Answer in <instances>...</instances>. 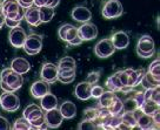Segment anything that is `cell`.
Masks as SVG:
<instances>
[{
	"mask_svg": "<svg viewBox=\"0 0 160 130\" xmlns=\"http://www.w3.org/2000/svg\"><path fill=\"white\" fill-rule=\"evenodd\" d=\"M0 82L7 85L13 91H17L21 88V86L24 83V79L21 74L12 70L10 67V68H5L0 73Z\"/></svg>",
	"mask_w": 160,
	"mask_h": 130,
	"instance_id": "cell-1",
	"label": "cell"
},
{
	"mask_svg": "<svg viewBox=\"0 0 160 130\" xmlns=\"http://www.w3.org/2000/svg\"><path fill=\"white\" fill-rule=\"evenodd\" d=\"M1 7H2V12L6 18L14 19L18 21H21L24 19L25 11L19 5L18 0H4L1 2Z\"/></svg>",
	"mask_w": 160,
	"mask_h": 130,
	"instance_id": "cell-2",
	"label": "cell"
},
{
	"mask_svg": "<svg viewBox=\"0 0 160 130\" xmlns=\"http://www.w3.org/2000/svg\"><path fill=\"white\" fill-rule=\"evenodd\" d=\"M154 53V40L151 38L150 35H142L138 41V45H137V54L139 55L140 58L148 59L151 56H153Z\"/></svg>",
	"mask_w": 160,
	"mask_h": 130,
	"instance_id": "cell-3",
	"label": "cell"
},
{
	"mask_svg": "<svg viewBox=\"0 0 160 130\" xmlns=\"http://www.w3.org/2000/svg\"><path fill=\"white\" fill-rule=\"evenodd\" d=\"M0 107L5 111L14 113L20 108V100L14 93L4 91V94L0 96Z\"/></svg>",
	"mask_w": 160,
	"mask_h": 130,
	"instance_id": "cell-4",
	"label": "cell"
},
{
	"mask_svg": "<svg viewBox=\"0 0 160 130\" xmlns=\"http://www.w3.org/2000/svg\"><path fill=\"white\" fill-rule=\"evenodd\" d=\"M26 54L37 55L42 48V38L39 34H30L26 36L25 44L22 46Z\"/></svg>",
	"mask_w": 160,
	"mask_h": 130,
	"instance_id": "cell-5",
	"label": "cell"
},
{
	"mask_svg": "<svg viewBox=\"0 0 160 130\" xmlns=\"http://www.w3.org/2000/svg\"><path fill=\"white\" fill-rule=\"evenodd\" d=\"M124 12L122 5L119 0H108L102 7V16L105 19H115L121 16Z\"/></svg>",
	"mask_w": 160,
	"mask_h": 130,
	"instance_id": "cell-6",
	"label": "cell"
},
{
	"mask_svg": "<svg viewBox=\"0 0 160 130\" xmlns=\"http://www.w3.org/2000/svg\"><path fill=\"white\" fill-rule=\"evenodd\" d=\"M133 115H134L135 120H137V125L139 127L140 129H158L159 125L157 124L153 120V116L147 115L145 113H142V110L137 109L135 111H133Z\"/></svg>",
	"mask_w": 160,
	"mask_h": 130,
	"instance_id": "cell-7",
	"label": "cell"
},
{
	"mask_svg": "<svg viewBox=\"0 0 160 130\" xmlns=\"http://www.w3.org/2000/svg\"><path fill=\"white\" fill-rule=\"evenodd\" d=\"M115 48L111 39H102L100 40L94 47V53L100 59H106L114 54Z\"/></svg>",
	"mask_w": 160,
	"mask_h": 130,
	"instance_id": "cell-8",
	"label": "cell"
},
{
	"mask_svg": "<svg viewBox=\"0 0 160 130\" xmlns=\"http://www.w3.org/2000/svg\"><path fill=\"white\" fill-rule=\"evenodd\" d=\"M78 35L82 41H90L97 38L98 35V28L92 22H84L78 28Z\"/></svg>",
	"mask_w": 160,
	"mask_h": 130,
	"instance_id": "cell-9",
	"label": "cell"
},
{
	"mask_svg": "<svg viewBox=\"0 0 160 130\" xmlns=\"http://www.w3.org/2000/svg\"><path fill=\"white\" fill-rule=\"evenodd\" d=\"M44 117H45V123L47 124L48 128H52V129H55L61 125L62 123V120L64 117L61 115L60 110L58 108H53L51 110H47L45 114H44Z\"/></svg>",
	"mask_w": 160,
	"mask_h": 130,
	"instance_id": "cell-10",
	"label": "cell"
},
{
	"mask_svg": "<svg viewBox=\"0 0 160 130\" xmlns=\"http://www.w3.org/2000/svg\"><path fill=\"white\" fill-rule=\"evenodd\" d=\"M40 76L42 80L48 82V83L55 82L58 80V66H55L54 63H51V62H46L41 68Z\"/></svg>",
	"mask_w": 160,
	"mask_h": 130,
	"instance_id": "cell-11",
	"label": "cell"
},
{
	"mask_svg": "<svg viewBox=\"0 0 160 130\" xmlns=\"http://www.w3.org/2000/svg\"><path fill=\"white\" fill-rule=\"evenodd\" d=\"M26 33L25 30H22L20 26L18 27H14V28H12L10 32V34H8V39H10V42L11 45L15 47V48H21L24 44H25V40H26Z\"/></svg>",
	"mask_w": 160,
	"mask_h": 130,
	"instance_id": "cell-12",
	"label": "cell"
},
{
	"mask_svg": "<svg viewBox=\"0 0 160 130\" xmlns=\"http://www.w3.org/2000/svg\"><path fill=\"white\" fill-rule=\"evenodd\" d=\"M47 93H50V83L44 80L35 81L31 86V94L34 99H41Z\"/></svg>",
	"mask_w": 160,
	"mask_h": 130,
	"instance_id": "cell-13",
	"label": "cell"
},
{
	"mask_svg": "<svg viewBox=\"0 0 160 130\" xmlns=\"http://www.w3.org/2000/svg\"><path fill=\"white\" fill-rule=\"evenodd\" d=\"M115 49H125L130 45V36L125 32H117L110 38Z\"/></svg>",
	"mask_w": 160,
	"mask_h": 130,
	"instance_id": "cell-14",
	"label": "cell"
},
{
	"mask_svg": "<svg viewBox=\"0 0 160 130\" xmlns=\"http://www.w3.org/2000/svg\"><path fill=\"white\" fill-rule=\"evenodd\" d=\"M71 15H72V18H73L75 21L81 22V24L90 21L91 18H92L91 11L88 10L87 7H85V6H77L75 8H73Z\"/></svg>",
	"mask_w": 160,
	"mask_h": 130,
	"instance_id": "cell-15",
	"label": "cell"
},
{
	"mask_svg": "<svg viewBox=\"0 0 160 130\" xmlns=\"http://www.w3.org/2000/svg\"><path fill=\"white\" fill-rule=\"evenodd\" d=\"M126 73H127V76H128V82H127V87H131V88H134L137 86L140 85V81L142 80V77L145 75V69H138L134 70L132 68H127Z\"/></svg>",
	"mask_w": 160,
	"mask_h": 130,
	"instance_id": "cell-16",
	"label": "cell"
},
{
	"mask_svg": "<svg viewBox=\"0 0 160 130\" xmlns=\"http://www.w3.org/2000/svg\"><path fill=\"white\" fill-rule=\"evenodd\" d=\"M59 33V38L62 41H66V42H70L72 39H74L75 36L78 35V28L73 25H70V24H65L62 25L58 30Z\"/></svg>",
	"mask_w": 160,
	"mask_h": 130,
	"instance_id": "cell-17",
	"label": "cell"
},
{
	"mask_svg": "<svg viewBox=\"0 0 160 130\" xmlns=\"http://www.w3.org/2000/svg\"><path fill=\"white\" fill-rule=\"evenodd\" d=\"M24 18L26 19L28 25L38 27V26L41 24V21H40V15H39V7H37V6H31L28 8H26Z\"/></svg>",
	"mask_w": 160,
	"mask_h": 130,
	"instance_id": "cell-18",
	"label": "cell"
},
{
	"mask_svg": "<svg viewBox=\"0 0 160 130\" xmlns=\"http://www.w3.org/2000/svg\"><path fill=\"white\" fill-rule=\"evenodd\" d=\"M11 69L19 73L21 75H24L26 73H28L31 69L30 62L24 59V58H15L11 62Z\"/></svg>",
	"mask_w": 160,
	"mask_h": 130,
	"instance_id": "cell-19",
	"label": "cell"
},
{
	"mask_svg": "<svg viewBox=\"0 0 160 130\" xmlns=\"http://www.w3.org/2000/svg\"><path fill=\"white\" fill-rule=\"evenodd\" d=\"M91 88H92V85L87 81H84V82H80L79 85H77L74 90L75 96L81 101H86L91 99Z\"/></svg>",
	"mask_w": 160,
	"mask_h": 130,
	"instance_id": "cell-20",
	"label": "cell"
},
{
	"mask_svg": "<svg viewBox=\"0 0 160 130\" xmlns=\"http://www.w3.org/2000/svg\"><path fill=\"white\" fill-rule=\"evenodd\" d=\"M77 69H70V68H58V80L61 83L68 85L73 82L75 79Z\"/></svg>",
	"mask_w": 160,
	"mask_h": 130,
	"instance_id": "cell-21",
	"label": "cell"
},
{
	"mask_svg": "<svg viewBox=\"0 0 160 130\" xmlns=\"http://www.w3.org/2000/svg\"><path fill=\"white\" fill-rule=\"evenodd\" d=\"M59 110L64 118L71 120V118H73L75 116V114H77V105H75L73 102H71V101H65L64 103H61Z\"/></svg>",
	"mask_w": 160,
	"mask_h": 130,
	"instance_id": "cell-22",
	"label": "cell"
},
{
	"mask_svg": "<svg viewBox=\"0 0 160 130\" xmlns=\"http://www.w3.org/2000/svg\"><path fill=\"white\" fill-rule=\"evenodd\" d=\"M42 115H44L42 108L39 107L38 104H34V103L30 104L28 107H26L25 110H24V117L28 121H33Z\"/></svg>",
	"mask_w": 160,
	"mask_h": 130,
	"instance_id": "cell-23",
	"label": "cell"
},
{
	"mask_svg": "<svg viewBox=\"0 0 160 130\" xmlns=\"http://www.w3.org/2000/svg\"><path fill=\"white\" fill-rule=\"evenodd\" d=\"M40 100H41L40 105H41L42 110H45V111L53 109V108H57V105H58V99H57V96L51 94V93H47Z\"/></svg>",
	"mask_w": 160,
	"mask_h": 130,
	"instance_id": "cell-24",
	"label": "cell"
},
{
	"mask_svg": "<svg viewBox=\"0 0 160 130\" xmlns=\"http://www.w3.org/2000/svg\"><path fill=\"white\" fill-rule=\"evenodd\" d=\"M140 109L142 110V113H145L147 115H151L153 116L155 113H159V103H157L154 101L152 100H145L144 102V104L140 107Z\"/></svg>",
	"mask_w": 160,
	"mask_h": 130,
	"instance_id": "cell-25",
	"label": "cell"
},
{
	"mask_svg": "<svg viewBox=\"0 0 160 130\" xmlns=\"http://www.w3.org/2000/svg\"><path fill=\"white\" fill-rule=\"evenodd\" d=\"M140 85L142 86L145 89H151V88H154L157 86H159V79H157L151 73H145L142 80L140 81Z\"/></svg>",
	"mask_w": 160,
	"mask_h": 130,
	"instance_id": "cell-26",
	"label": "cell"
},
{
	"mask_svg": "<svg viewBox=\"0 0 160 130\" xmlns=\"http://www.w3.org/2000/svg\"><path fill=\"white\" fill-rule=\"evenodd\" d=\"M107 109H108V111L111 113V115H121V114L124 113V109H122V101L115 95Z\"/></svg>",
	"mask_w": 160,
	"mask_h": 130,
	"instance_id": "cell-27",
	"label": "cell"
},
{
	"mask_svg": "<svg viewBox=\"0 0 160 130\" xmlns=\"http://www.w3.org/2000/svg\"><path fill=\"white\" fill-rule=\"evenodd\" d=\"M39 15L41 24L42 22H50L54 16V8L48 7V6H41V7H39Z\"/></svg>",
	"mask_w": 160,
	"mask_h": 130,
	"instance_id": "cell-28",
	"label": "cell"
},
{
	"mask_svg": "<svg viewBox=\"0 0 160 130\" xmlns=\"http://www.w3.org/2000/svg\"><path fill=\"white\" fill-rule=\"evenodd\" d=\"M106 87L111 90V91H119L122 89V86L120 83L118 74L115 73L113 75H111L107 80H106Z\"/></svg>",
	"mask_w": 160,
	"mask_h": 130,
	"instance_id": "cell-29",
	"label": "cell"
},
{
	"mask_svg": "<svg viewBox=\"0 0 160 130\" xmlns=\"http://www.w3.org/2000/svg\"><path fill=\"white\" fill-rule=\"evenodd\" d=\"M114 96V91H111V90L110 91H104L99 97V105L102 107V108H108V105L111 104V102H112Z\"/></svg>",
	"mask_w": 160,
	"mask_h": 130,
	"instance_id": "cell-30",
	"label": "cell"
},
{
	"mask_svg": "<svg viewBox=\"0 0 160 130\" xmlns=\"http://www.w3.org/2000/svg\"><path fill=\"white\" fill-rule=\"evenodd\" d=\"M122 109H124V111H127V113H133V111H135L137 109H139L138 103H137V101L133 99V96H132V97H128L127 100H125L122 102Z\"/></svg>",
	"mask_w": 160,
	"mask_h": 130,
	"instance_id": "cell-31",
	"label": "cell"
},
{
	"mask_svg": "<svg viewBox=\"0 0 160 130\" xmlns=\"http://www.w3.org/2000/svg\"><path fill=\"white\" fill-rule=\"evenodd\" d=\"M13 129H15V130H30V129H33V127L31 125L30 121L26 120L25 117L22 116L21 118H18V120L14 122Z\"/></svg>",
	"mask_w": 160,
	"mask_h": 130,
	"instance_id": "cell-32",
	"label": "cell"
},
{
	"mask_svg": "<svg viewBox=\"0 0 160 130\" xmlns=\"http://www.w3.org/2000/svg\"><path fill=\"white\" fill-rule=\"evenodd\" d=\"M58 68H70V69H75L77 68V63L75 60L71 56H65L59 61L58 63Z\"/></svg>",
	"mask_w": 160,
	"mask_h": 130,
	"instance_id": "cell-33",
	"label": "cell"
},
{
	"mask_svg": "<svg viewBox=\"0 0 160 130\" xmlns=\"http://www.w3.org/2000/svg\"><path fill=\"white\" fill-rule=\"evenodd\" d=\"M121 121L126 123V124H128L131 127V129H133L137 127V120H135L134 115H133V113H127V111H124L122 114H121Z\"/></svg>",
	"mask_w": 160,
	"mask_h": 130,
	"instance_id": "cell-34",
	"label": "cell"
},
{
	"mask_svg": "<svg viewBox=\"0 0 160 130\" xmlns=\"http://www.w3.org/2000/svg\"><path fill=\"white\" fill-rule=\"evenodd\" d=\"M60 0H33V5L37 7H41V6H48L52 8H55L59 5Z\"/></svg>",
	"mask_w": 160,
	"mask_h": 130,
	"instance_id": "cell-35",
	"label": "cell"
},
{
	"mask_svg": "<svg viewBox=\"0 0 160 130\" xmlns=\"http://www.w3.org/2000/svg\"><path fill=\"white\" fill-rule=\"evenodd\" d=\"M84 116L86 120L90 121H97L98 118V109L97 108H88L84 111Z\"/></svg>",
	"mask_w": 160,
	"mask_h": 130,
	"instance_id": "cell-36",
	"label": "cell"
},
{
	"mask_svg": "<svg viewBox=\"0 0 160 130\" xmlns=\"http://www.w3.org/2000/svg\"><path fill=\"white\" fill-rule=\"evenodd\" d=\"M159 69H160L159 59H157V60H154L150 65V68H148V73H151V74H152L153 76H155L157 79H159Z\"/></svg>",
	"mask_w": 160,
	"mask_h": 130,
	"instance_id": "cell-37",
	"label": "cell"
},
{
	"mask_svg": "<svg viewBox=\"0 0 160 130\" xmlns=\"http://www.w3.org/2000/svg\"><path fill=\"white\" fill-rule=\"evenodd\" d=\"M104 91H105V89H104L101 86L92 85V88H91V97H93V99H99Z\"/></svg>",
	"mask_w": 160,
	"mask_h": 130,
	"instance_id": "cell-38",
	"label": "cell"
},
{
	"mask_svg": "<svg viewBox=\"0 0 160 130\" xmlns=\"http://www.w3.org/2000/svg\"><path fill=\"white\" fill-rule=\"evenodd\" d=\"M79 129H99V127L94 121L85 120L79 124Z\"/></svg>",
	"mask_w": 160,
	"mask_h": 130,
	"instance_id": "cell-39",
	"label": "cell"
},
{
	"mask_svg": "<svg viewBox=\"0 0 160 130\" xmlns=\"http://www.w3.org/2000/svg\"><path fill=\"white\" fill-rule=\"evenodd\" d=\"M117 74H118V77H119V81H120V83H121V86H122V88L127 87L128 76H127L126 70H119V72H117Z\"/></svg>",
	"mask_w": 160,
	"mask_h": 130,
	"instance_id": "cell-40",
	"label": "cell"
},
{
	"mask_svg": "<svg viewBox=\"0 0 160 130\" xmlns=\"http://www.w3.org/2000/svg\"><path fill=\"white\" fill-rule=\"evenodd\" d=\"M100 77V72H92L90 73V75L87 76V82H90L91 85H95L98 81H99Z\"/></svg>",
	"mask_w": 160,
	"mask_h": 130,
	"instance_id": "cell-41",
	"label": "cell"
},
{
	"mask_svg": "<svg viewBox=\"0 0 160 130\" xmlns=\"http://www.w3.org/2000/svg\"><path fill=\"white\" fill-rule=\"evenodd\" d=\"M133 99L137 101V103H138V107H141V105L144 104V102H145V95H144V91H137L134 93V95H133Z\"/></svg>",
	"mask_w": 160,
	"mask_h": 130,
	"instance_id": "cell-42",
	"label": "cell"
},
{
	"mask_svg": "<svg viewBox=\"0 0 160 130\" xmlns=\"http://www.w3.org/2000/svg\"><path fill=\"white\" fill-rule=\"evenodd\" d=\"M159 86H157L154 87L153 89H152V93H151V99L150 100L154 101L157 103H160V100H159Z\"/></svg>",
	"mask_w": 160,
	"mask_h": 130,
	"instance_id": "cell-43",
	"label": "cell"
},
{
	"mask_svg": "<svg viewBox=\"0 0 160 130\" xmlns=\"http://www.w3.org/2000/svg\"><path fill=\"white\" fill-rule=\"evenodd\" d=\"M20 22H21V21L14 20V19H10V18H6L5 16V25L8 26L10 28H14V27L20 26Z\"/></svg>",
	"mask_w": 160,
	"mask_h": 130,
	"instance_id": "cell-44",
	"label": "cell"
},
{
	"mask_svg": "<svg viewBox=\"0 0 160 130\" xmlns=\"http://www.w3.org/2000/svg\"><path fill=\"white\" fill-rule=\"evenodd\" d=\"M10 123H8V121L6 120L5 117H2V116H0V130H7L10 129Z\"/></svg>",
	"mask_w": 160,
	"mask_h": 130,
	"instance_id": "cell-45",
	"label": "cell"
},
{
	"mask_svg": "<svg viewBox=\"0 0 160 130\" xmlns=\"http://www.w3.org/2000/svg\"><path fill=\"white\" fill-rule=\"evenodd\" d=\"M18 2L22 8H28L33 6V0H18Z\"/></svg>",
	"mask_w": 160,
	"mask_h": 130,
	"instance_id": "cell-46",
	"label": "cell"
},
{
	"mask_svg": "<svg viewBox=\"0 0 160 130\" xmlns=\"http://www.w3.org/2000/svg\"><path fill=\"white\" fill-rule=\"evenodd\" d=\"M82 42H84V41L80 39L79 35H77L74 39H72V40H71L70 42H68V44H70L71 46H79V45H81Z\"/></svg>",
	"mask_w": 160,
	"mask_h": 130,
	"instance_id": "cell-47",
	"label": "cell"
},
{
	"mask_svg": "<svg viewBox=\"0 0 160 130\" xmlns=\"http://www.w3.org/2000/svg\"><path fill=\"white\" fill-rule=\"evenodd\" d=\"M4 25H5V14H4V12L1 10L0 11V30L2 28Z\"/></svg>",
	"mask_w": 160,
	"mask_h": 130,
	"instance_id": "cell-48",
	"label": "cell"
},
{
	"mask_svg": "<svg viewBox=\"0 0 160 130\" xmlns=\"http://www.w3.org/2000/svg\"><path fill=\"white\" fill-rule=\"evenodd\" d=\"M2 10V7H1V2H0V11Z\"/></svg>",
	"mask_w": 160,
	"mask_h": 130,
	"instance_id": "cell-49",
	"label": "cell"
}]
</instances>
